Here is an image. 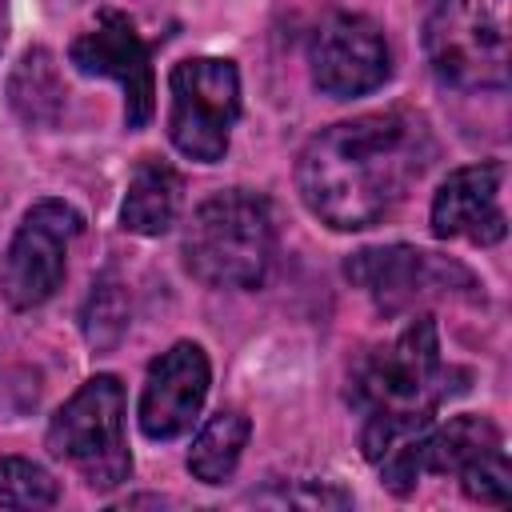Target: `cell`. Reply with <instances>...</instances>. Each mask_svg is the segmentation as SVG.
Wrapping results in <instances>:
<instances>
[{"mask_svg": "<svg viewBox=\"0 0 512 512\" xmlns=\"http://www.w3.org/2000/svg\"><path fill=\"white\" fill-rule=\"evenodd\" d=\"M436 156L432 132L408 112H368L316 132L296 160L304 208L336 228L360 232L380 224Z\"/></svg>", "mask_w": 512, "mask_h": 512, "instance_id": "obj_1", "label": "cell"}, {"mask_svg": "<svg viewBox=\"0 0 512 512\" xmlns=\"http://www.w3.org/2000/svg\"><path fill=\"white\" fill-rule=\"evenodd\" d=\"M464 380L460 368L444 364L440 332L428 316H416L396 340L368 352L352 376V400L364 408V456L380 464L392 448L432 428V416Z\"/></svg>", "mask_w": 512, "mask_h": 512, "instance_id": "obj_2", "label": "cell"}, {"mask_svg": "<svg viewBox=\"0 0 512 512\" xmlns=\"http://www.w3.org/2000/svg\"><path fill=\"white\" fill-rule=\"evenodd\" d=\"M184 268L208 288H256L276 260V224L264 196L228 188L196 204L184 224Z\"/></svg>", "mask_w": 512, "mask_h": 512, "instance_id": "obj_3", "label": "cell"}, {"mask_svg": "<svg viewBox=\"0 0 512 512\" xmlns=\"http://www.w3.org/2000/svg\"><path fill=\"white\" fill-rule=\"evenodd\" d=\"M424 52L432 72L460 88H504L512 68V0H428Z\"/></svg>", "mask_w": 512, "mask_h": 512, "instance_id": "obj_4", "label": "cell"}, {"mask_svg": "<svg viewBox=\"0 0 512 512\" xmlns=\"http://www.w3.org/2000/svg\"><path fill=\"white\" fill-rule=\"evenodd\" d=\"M48 456L64 460L96 492H108L132 476L124 440V384L108 372L84 380L72 400L48 424Z\"/></svg>", "mask_w": 512, "mask_h": 512, "instance_id": "obj_5", "label": "cell"}, {"mask_svg": "<svg viewBox=\"0 0 512 512\" xmlns=\"http://www.w3.org/2000/svg\"><path fill=\"white\" fill-rule=\"evenodd\" d=\"M168 140L196 164H216L228 152L240 116V72L220 56H192L168 72Z\"/></svg>", "mask_w": 512, "mask_h": 512, "instance_id": "obj_6", "label": "cell"}, {"mask_svg": "<svg viewBox=\"0 0 512 512\" xmlns=\"http://www.w3.org/2000/svg\"><path fill=\"white\" fill-rule=\"evenodd\" d=\"M84 216L68 200H36L16 236L8 240V252L0 256V296L8 308L28 312L40 308L64 280L68 268V244L80 236Z\"/></svg>", "mask_w": 512, "mask_h": 512, "instance_id": "obj_7", "label": "cell"}, {"mask_svg": "<svg viewBox=\"0 0 512 512\" xmlns=\"http://www.w3.org/2000/svg\"><path fill=\"white\" fill-rule=\"evenodd\" d=\"M344 276L360 284L384 316H400L432 296L476 292V276L436 252H420L412 244H388V248H360L348 256Z\"/></svg>", "mask_w": 512, "mask_h": 512, "instance_id": "obj_8", "label": "cell"}, {"mask_svg": "<svg viewBox=\"0 0 512 512\" xmlns=\"http://www.w3.org/2000/svg\"><path fill=\"white\" fill-rule=\"evenodd\" d=\"M308 68L320 92L348 100L380 88L392 72L380 24L360 12H328L308 40Z\"/></svg>", "mask_w": 512, "mask_h": 512, "instance_id": "obj_9", "label": "cell"}, {"mask_svg": "<svg viewBox=\"0 0 512 512\" xmlns=\"http://www.w3.org/2000/svg\"><path fill=\"white\" fill-rule=\"evenodd\" d=\"M68 60L76 64V72L108 76L124 88V124L128 128H144L152 120V108H156L152 48L124 12L104 8L96 16V28L72 40Z\"/></svg>", "mask_w": 512, "mask_h": 512, "instance_id": "obj_10", "label": "cell"}, {"mask_svg": "<svg viewBox=\"0 0 512 512\" xmlns=\"http://www.w3.org/2000/svg\"><path fill=\"white\" fill-rule=\"evenodd\" d=\"M212 368L200 344L180 340L148 364L144 392H140V432L148 440H176L192 428L208 400Z\"/></svg>", "mask_w": 512, "mask_h": 512, "instance_id": "obj_11", "label": "cell"}, {"mask_svg": "<svg viewBox=\"0 0 512 512\" xmlns=\"http://www.w3.org/2000/svg\"><path fill=\"white\" fill-rule=\"evenodd\" d=\"M504 164H464L448 172V180L432 196V236L440 240H472L500 244L508 232V216L500 208Z\"/></svg>", "mask_w": 512, "mask_h": 512, "instance_id": "obj_12", "label": "cell"}, {"mask_svg": "<svg viewBox=\"0 0 512 512\" xmlns=\"http://www.w3.org/2000/svg\"><path fill=\"white\" fill-rule=\"evenodd\" d=\"M180 196H184L180 172L160 156H144L132 168L120 220L136 236H164L180 216Z\"/></svg>", "mask_w": 512, "mask_h": 512, "instance_id": "obj_13", "label": "cell"}, {"mask_svg": "<svg viewBox=\"0 0 512 512\" xmlns=\"http://www.w3.org/2000/svg\"><path fill=\"white\" fill-rule=\"evenodd\" d=\"M8 104L24 124L48 128L64 112V80L48 48H28L8 76Z\"/></svg>", "mask_w": 512, "mask_h": 512, "instance_id": "obj_14", "label": "cell"}, {"mask_svg": "<svg viewBox=\"0 0 512 512\" xmlns=\"http://www.w3.org/2000/svg\"><path fill=\"white\" fill-rule=\"evenodd\" d=\"M248 416L236 412V408H220L192 440L188 448V472L200 480V484H224L236 464H240V452L248 448Z\"/></svg>", "mask_w": 512, "mask_h": 512, "instance_id": "obj_15", "label": "cell"}, {"mask_svg": "<svg viewBox=\"0 0 512 512\" xmlns=\"http://www.w3.org/2000/svg\"><path fill=\"white\" fill-rule=\"evenodd\" d=\"M80 324H84V340L96 352H112L124 340V332H128V292L112 272H104L92 284L88 304L80 312Z\"/></svg>", "mask_w": 512, "mask_h": 512, "instance_id": "obj_16", "label": "cell"}, {"mask_svg": "<svg viewBox=\"0 0 512 512\" xmlns=\"http://www.w3.org/2000/svg\"><path fill=\"white\" fill-rule=\"evenodd\" d=\"M60 484L24 456H0V508H52Z\"/></svg>", "mask_w": 512, "mask_h": 512, "instance_id": "obj_17", "label": "cell"}, {"mask_svg": "<svg viewBox=\"0 0 512 512\" xmlns=\"http://www.w3.org/2000/svg\"><path fill=\"white\" fill-rule=\"evenodd\" d=\"M456 476H460L464 496L476 500V504H492V508H500V504H508V496H512V472H508V456H504V448H496V452L472 460V464L460 468Z\"/></svg>", "mask_w": 512, "mask_h": 512, "instance_id": "obj_18", "label": "cell"}, {"mask_svg": "<svg viewBox=\"0 0 512 512\" xmlns=\"http://www.w3.org/2000/svg\"><path fill=\"white\" fill-rule=\"evenodd\" d=\"M260 500H276V504H308V508H344V504H352V496L348 492H340V488H288V492H280V496H260Z\"/></svg>", "mask_w": 512, "mask_h": 512, "instance_id": "obj_19", "label": "cell"}, {"mask_svg": "<svg viewBox=\"0 0 512 512\" xmlns=\"http://www.w3.org/2000/svg\"><path fill=\"white\" fill-rule=\"evenodd\" d=\"M4 36H8V4L0 0V48H4Z\"/></svg>", "mask_w": 512, "mask_h": 512, "instance_id": "obj_20", "label": "cell"}]
</instances>
